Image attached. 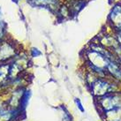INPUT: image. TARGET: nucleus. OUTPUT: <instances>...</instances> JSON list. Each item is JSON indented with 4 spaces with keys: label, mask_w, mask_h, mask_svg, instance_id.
<instances>
[{
    "label": "nucleus",
    "mask_w": 121,
    "mask_h": 121,
    "mask_svg": "<svg viewBox=\"0 0 121 121\" xmlns=\"http://www.w3.org/2000/svg\"><path fill=\"white\" fill-rule=\"evenodd\" d=\"M14 53L15 50L12 44L6 42L0 43V60H5L9 57H12Z\"/></svg>",
    "instance_id": "nucleus-1"
},
{
    "label": "nucleus",
    "mask_w": 121,
    "mask_h": 121,
    "mask_svg": "<svg viewBox=\"0 0 121 121\" xmlns=\"http://www.w3.org/2000/svg\"><path fill=\"white\" fill-rule=\"evenodd\" d=\"M110 19H111V22L114 25V27L116 28H118L119 31H121V5L120 4L115 5L112 12H111V15H110Z\"/></svg>",
    "instance_id": "nucleus-2"
},
{
    "label": "nucleus",
    "mask_w": 121,
    "mask_h": 121,
    "mask_svg": "<svg viewBox=\"0 0 121 121\" xmlns=\"http://www.w3.org/2000/svg\"><path fill=\"white\" fill-rule=\"evenodd\" d=\"M111 86L107 82L102 81H97L95 83L93 84V91L95 95H104L110 90Z\"/></svg>",
    "instance_id": "nucleus-3"
},
{
    "label": "nucleus",
    "mask_w": 121,
    "mask_h": 121,
    "mask_svg": "<svg viewBox=\"0 0 121 121\" xmlns=\"http://www.w3.org/2000/svg\"><path fill=\"white\" fill-rule=\"evenodd\" d=\"M33 3L35 5L48 7L51 10H56V9H57V6H58V1L57 0H33Z\"/></svg>",
    "instance_id": "nucleus-4"
},
{
    "label": "nucleus",
    "mask_w": 121,
    "mask_h": 121,
    "mask_svg": "<svg viewBox=\"0 0 121 121\" xmlns=\"http://www.w3.org/2000/svg\"><path fill=\"white\" fill-rule=\"evenodd\" d=\"M107 68H108V70H109V72H110L113 76H115L116 78L121 80V70L118 68V66L115 64V63L110 61L107 65Z\"/></svg>",
    "instance_id": "nucleus-5"
},
{
    "label": "nucleus",
    "mask_w": 121,
    "mask_h": 121,
    "mask_svg": "<svg viewBox=\"0 0 121 121\" xmlns=\"http://www.w3.org/2000/svg\"><path fill=\"white\" fill-rule=\"evenodd\" d=\"M118 43H119V45H120V47H121V31H119V33L118 34Z\"/></svg>",
    "instance_id": "nucleus-6"
},
{
    "label": "nucleus",
    "mask_w": 121,
    "mask_h": 121,
    "mask_svg": "<svg viewBox=\"0 0 121 121\" xmlns=\"http://www.w3.org/2000/svg\"><path fill=\"white\" fill-rule=\"evenodd\" d=\"M117 52H118V56H119V58L121 59V47L120 49H117Z\"/></svg>",
    "instance_id": "nucleus-7"
}]
</instances>
